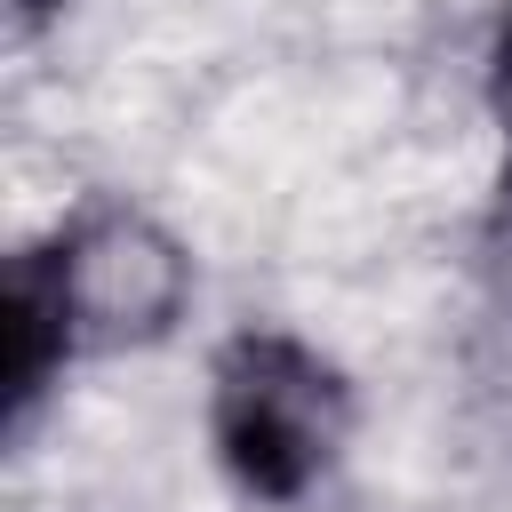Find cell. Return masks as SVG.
I'll return each instance as SVG.
<instances>
[{"label":"cell","instance_id":"1","mask_svg":"<svg viewBox=\"0 0 512 512\" xmlns=\"http://www.w3.org/2000/svg\"><path fill=\"white\" fill-rule=\"evenodd\" d=\"M192 304V256L128 200H88L8 256L0 296V432L24 440L72 360L144 352L176 336Z\"/></svg>","mask_w":512,"mask_h":512},{"label":"cell","instance_id":"2","mask_svg":"<svg viewBox=\"0 0 512 512\" xmlns=\"http://www.w3.org/2000/svg\"><path fill=\"white\" fill-rule=\"evenodd\" d=\"M352 440V384L344 368L288 336L240 328L208 360V448L248 504H304Z\"/></svg>","mask_w":512,"mask_h":512},{"label":"cell","instance_id":"3","mask_svg":"<svg viewBox=\"0 0 512 512\" xmlns=\"http://www.w3.org/2000/svg\"><path fill=\"white\" fill-rule=\"evenodd\" d=\"M488 104H496V120L512 136V0L496 8V40H488Z\"/></svg>","mask_w":512,"mask_h":512},{"label":"cell","instance_id":"4","mask_svg":"<svg viewBox=\"0 0 512 512\" xmlns=\"http://www.w3.org/2000/svg\"><path fill=\"white\" fill-rule=\"evenodd\" d=\"M64 8H72V0H8V40H16V48H32Z\"/></svg>","mask_w":512,"mask_h":512}]
</instances>
